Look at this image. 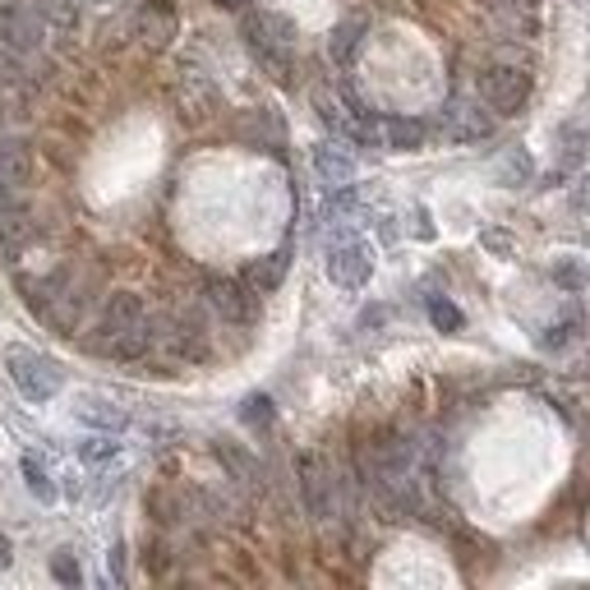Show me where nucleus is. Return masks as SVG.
Wrapping results in <instances>:
<instances>
[{
	"mask_svg": "<svg viewBox=\"0 0 590 590\" xmlns=\"http://www.w3.org/2000/svg\"><path fill=\"white\" fill-rule=\"evenodd\" d=\"M240 33L250 42V51L259 56V66L291 88V56H296V23L277 10H244L240 14Z\"/></svg>",
	"mask_w": 590,
	"mask_h": 590,
	"instance_id": "1",
	"label": "nucleus"
},
{
	"mask_svg": "<svg viewBox=\"0 0 590 590\" xmlns=\"http://www.w3.org/2000/svg\"><path fill=\"white\" fill-rule=\"evenodd\" d=\"M102 356L116 360H139L152 347V323H148V309L134 291H116L102 309Z\"/></svg>",
	"mask_w": 590,
	"mask_h": 590,
	"instance_id": "2",
	"label": "nucleus"
},
{
	"mask_svg": "<svg viewBox=\"0 0 590 590\" xmlns=\"http://www.w3.org/2000/svg\"><path fill=\"white\" fill-rule=\"evenodd\" d=\"M10 379L28 401H51L60 388H66V369L60 360L42 356V351H28V347H10Z\"/></svg>",
	"mask_w": 590,
	"mask_h": 590,
	"instance_id": "3",
	"label": "nucleus"
},
{
	"mask_svg": "<svg viewBox=\"0 0 590 590\" xmlns=\"http://www.w3.org/2000/svg\"><path fill=\"white\" fill-rule=\"evenodd\" d=\"M47 33L51 28L38 10V0H0V47L33 56L47 42Z\"/></svg>",
	"mask_w": 590,
	"mask_h": 590,
	"instance_id": "4",
	"label": "nucleus"
},
{
	"mask_svg": "<svg viewBox=\"0 0 590 590\" xmlns=\"http://www.w3.org/2000/svg\"><path fill=\"white\" fill-rule=\"evenodd\" d=\"M531 98V70L526 66H493L484 70L480 79V102L493 111V116H517Z\"/></svg>",
	"mask_w": 590,
	"mask_h": 590,
	"instance_id": "5",
	"label": "nucleus"
},
{
	"mask_svg": "<svg viewBox=\"0 0 590 590\" xmlns=\"http://www.w3.org/2000/svg\"><path fill=\"white\" fill-rule=\"evenodd\" d=\"M33 309L60 332H74L79 314H83V300L74 291V277L70 272H51L42 287H33Z\"/></svg>",
	"mask_w": 590,
	"mask_h": 590,
	"instance_id": "6",
	"label": "nucleus"
},
{
	"mask_svg": "<svg viewBox=\"0 0 590 590\" xmlns=\"http://www.w3.org/2000/svg\"><path fill=\"white\" fill-rule=\"evenodd\" d=\"M439 134L452 143H480L493 134V111L480 98H452L439 111Z\"/></svg>",
	"mask_w": 590,
	"mask_h": 590,
	"instance_id": "7",
	"label": "nucleus"
},
{
	"mask_svg": "<svg viewBox=\"0 0 590 590\" xmlns=\"http://www.w3.org/2000/svg\"><path fill=\"white\" fill-rule=\"evenodd\" d=\"M217 107H222L217 83L203 70H180V79H176V116L184 120V126H208V120L217 116Z\"/></svg>",
	"mask_w": 590,
	"mask_h": 590,
	"instance_id": "8",
	"label": "nucleus"
},
{
	"mask_svg": "<svg viewBox=\"0 0 590 590\" xmlns=\"http://www.w3.org/2000/svg\"><path fill=\"white\" fill-rule=\"evenodd\" d=\"M328 277L347 291L369 287V277H374V254H369V244H360L356 236H337L328 244Z\"/></svg>",
	"mask_w": 590,
	"mask_h": 590,
	"instance_id": "9",
	"label": "nucleus"
},
{
	"mask_svg": "<svg viewBox=\"0 0 590 590\" xmlns=\"http://www.w3.org/2000/svg\"><path fill=\"white\" fill-rule=\"evenodd\" d=\"M300 489H304V508H309V517H314L319 526H328L332 517H337V480H332V471H328V461L323 457H304L300 461Z\"/></svg>",
	"mask_w": 590,
	"mask_h": 590,
	"instance_id": "10",
	"label": "nucleus"
},
{
	"mask_svg": "<svg viewBox=\"0 0 590 590\" xmlns=\"http://www.w3.org/2000/svg\"><path fill=\"white\" fill-rule=\"evenodd\" d=\"M176 33H180V14H176L171 0H143L139 14H134V38L148 51H167Z\"/></svg>",
	"mask_w": 590,
	"mask_h": 590,
	"instance_id": "11",
	"label": "nucleus"
},
{
	"mask_svg": "<svg viewBox=\"0 0 590 590\" xmlns=\"http://www.w3.org/2000/svg\"><path fill=\"white\" fill-rule=\"evenodd\" d=\"M208 304L212 314H222L227 323H254L259 319V291L240 282H208Z\"/></svg>",
	"mask_w": 590,
	"mask_h": 590,
	"instance_id": "12",
	"label": "nucleus"
},
{
	"mask_svg": "<svg viewBox=\"0 0 590 590\" xmlns=\"http://www.w3.org/2000/svg\"><path fill=\"white\" fill-rule=\"evenodd\" d=\"M309 162H314V176L328 184V190H347L356 180V152L347 143H314Z\"/></svg>",
	"mask_w": 590,
	"mask_h": 590,
	"instance_id": "13",
	"label": "nucleus"
},
{
	"mask_svg": "<svg viewBox=\"0 0 590 590\" xmlns=\"http://www.w3.org/2000/svg\"><path fill=\"white\" fill-rule=\"evenodd\" d=\"M33 180V152L23 139H0V184L6 190H23Z\"/></svg>",
	"mask_w": 590,
	"mask_h": 590,
	"instance_id": "14",
	"label": "nucleus"
},
{
	"mask_svg": "<svg viewBox=\"0 0 590 590\" xmlns=\"http://www.w3.org/2000/svg\"><path fill=\"white\" fill-rule=\"evenodd\" d=\"M429 139V130L420 120H379V143L392 152H420Z\"/></svg>",
	"mask_w": 590,
	"mask_h": 590,
	"instance_id": "15",
	"label": "nucleus"
},
{
	"mask_svg": "<svg viewBox=\"0 0 590 590\" xmlns=\"http://www.w3.org/2000/svg\"><path fill=\"white\" fill-rule=\"evenodd\" d=\"M79 420H83V424H92V429H102V433H111V429H126V420H130V416L120 411L111 397H88L83 407H79Z\"/></svg>",
	"mask_w": 590,
	"mask_h": 590,
	"instance_id": "16",
	"label": "nucleus"
},
{
	"mask_svg": "<svg viewBox=\"0 0 590 590\" xmlns=\"http://www.w3.org/2000/svg\"><path fill=\"white\" fill-rule=\"evenodd\" d=\"M360 33H364V23H360V19H347L341 28H332V42H328V51H332V60H337V66H347V60L356 56V47H360Z\"/></svg>",
	"mask_w": 590,
	"mask_h": 590,
	"instance_id": "17",
	"label": "nucleus"
},
{
	"mask_svg": "<svg viewBox=\"0 0 590 590\" xmlns=\"http://www.w3.org/2000/svg\"><path fill=\"white\" fill-rule=\"evenodd\" d=\"M287 263H291V259H287V250H277V254H268V259H263V263H259V268L250 272V287H254L259 296H263V291H272L277 282H282V272H287Z\"/></svg>",
	"mask_w": 590,
	"mask_h": 590,
	"instance_id": "18",
	"label": "nucleus"
},
{
	"mask_svg": "<svg viewBox=\"0 0 590 590\" xmlns=\"http://www.w3.org/2000/svg\"><path fill=\"white\" fill-rule=\"evenodd\" d=\"M38 10L47 19V28H56V33H74V23H79L74 0H38Z\"/></svg>",
	"mask_w": 590,
	"mask_h": 590,
	"instance_id": "19",
	"label": "nucleus"
},
{
	"mask_svg": "<svg viewBox=\"0 0 590 590\" xmlns=\"http://www.w3.org/2000/svg\"><path fill=\"white\" fill-rule=\"evenodd\" d=\"M531 176H536L531 158H526L521 148H508V152H503V162H499V180H503V184H526Z\"/></svg>",
	"mask_w": 590,
	"mask_h": 590,
	"instance_id": "20",
	"label": "nucleus"
},
{
	"mask_svg": "<svg viewBox=\"0 0 590 590\" xmlns=\"http://www.w3.org/2000/svg\"><path fill=\"white\" fill-rule=\"evenodd\" d=\"M23 480H28V489H33L42 503H51V499H56V484H51V476L42 471V466H38L33 457H23Z\"/></svg>",
	"mask_w": 590,
	"mask_h": 590,
	"instance_id": "21",
	"label": "nucleus"
},
{
	"mask_svg": "<svg viewBox=\"0 0 590 590\" xmlns=\"http://www.w3.org/2000/svg\"><path fill=\"white\" fill-rule=\"evenodd\" d=\"M429 319H433V328L457 332V328H461V309H457L452 300H439V296H433V300H429Z\"/></svg>",
	"mask_w": 590,
	"mask_h": 590,
	"instance_id": "22",
	"label": "nucleus"
},
{
	"mask_svg": "<svg viewBox=\"0 0 590 590\" xmlns=\"http://www.w3.org/2000/svg\"><path fill=\"white\" fill-rule=\"evenodd\" d=\"M116 439H111V433H98V439H88L79 452H83V461H107V457H116Z\"/></svg>",
	"mask_w": 590,
	"mask_h": 590,
	"instance_id": "23",
	"label": "nucleus"
},
{
	"mask_svg": "<svg viewBox=\"0 0 590 590\" xmlns=\"http://www.w3.org/2000/svg\"><path fill=\"white\" fill-rule=\"evenodd\" d=\"M244 420L259 424V429H268V424H272V401H268V397H250V401H244Z\"/></svg>",
	"mask_w": 590,
	"mask_h": 590,
	"instance_id": "24",
	"label": "nucleus"
},
{
	"mask_svg": "<svg viewBox=\"0 0 590 590\" xmlns=\"http://www.w3.org/2000/svg\"><path fill=\"white\" fill-rule=\"evenodd\" d=\"M51 572H56V581H66V586H74V581H79V563H74L70 553H60L56 563H51Z\"/></svg>",
	"mask_w": 590,
	"mask_h": 590,
	"instance_id": "25",
	"label": "nucleus"
},
{
	"mask_svg": "<svg viewBox=\"0 0 590 590\" xmlns=\"http://www.w3.org/2000/svg\"><path fill=\"white\" fill-rule=\"evenodd\" d=\"M480 240H484V244H489V250H493V254H512V240H508V236H503V231H484V236H480Z\"/></svg>",
	"mask_w": 590,
	"mask_h": 590,
	"instance_id": "26",
	"label": "nucleus"
},
{
	"mask_svg": "<svg viewBox=\"0 0 590 590\" xmlns=\"http://www.w3.org/2000/svg\"><path fill=\"white\" fill-rule=\"evenodd\" d=\"M411 222H416V236H420V240H433V227H429V212H424V208L411 212Z\"/></svg>",
	"mask_w": 590,
	"mask_h": 590,
	"instance_id": "27",
	"label": "nucleus"
},
{
	"mask_svg": "<svg viewBox=\"0 0 590 590\" xmlns=\"http://www.w3.org/2000/svg\"><path fill=\"white\" fill-rule=\"evenodd\" d=\"M0 568H10V540L0 536Z\"/></svg>",
	"mask_w": 590,
	"mask_h": 590,
	"instance_id": "28",
	"label": "nucleus"
},
{
	"mask_svg": "<svg viewBox=\"0 0 590 590\" xmlns=\"http://www.w3.org/2000/svg\"><path fill=\"white\" fill-rule=\"evenodd\" d=\"M217 6H227V10H244V6H250V0H217Z\"/></svg>",
	"mask_w": 590,
	"mask_h": 590,
	"instance_id": "29",
	"label": "nucleus"
}]
</instances>
